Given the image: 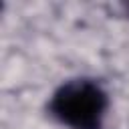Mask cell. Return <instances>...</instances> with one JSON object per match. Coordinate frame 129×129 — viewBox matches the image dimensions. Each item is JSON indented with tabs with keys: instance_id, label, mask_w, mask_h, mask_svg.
Segmentation results:
<instances>
[{
	"instance_id": "6da1fadb",
	"label": "cell",
	"mask_w": 129,
	"mask_h": 129,
	"mask_svg": "<svg viewBox=\"0 0 129 129\" xmlns=\"http://www.w3.org/2000/svg\"><path fill=\"white\" fill-rule=\"evenodd\" d=\"M107 109L105 89L91 79L62 83L48 101V113L69 129H103Z\"/></svg>"
}]
</instances>
